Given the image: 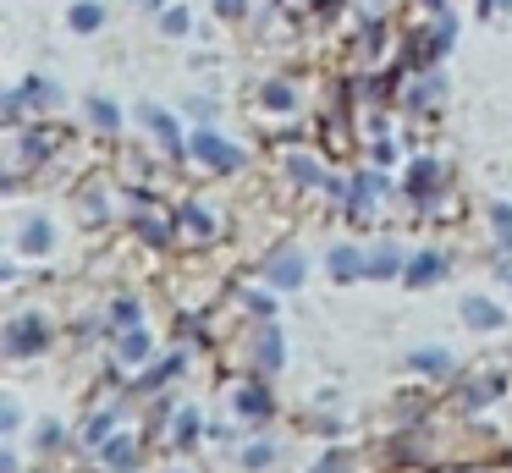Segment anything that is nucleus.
<instances>
[{"label": "nucleus", "mask_w": 512, "mask_h": 473, "mask_svg": "<svg viewBox=\"0 0 512 473\" xmlns=\"http://www.w3.org/2000/svg\"><path fill=\"white\" fill-rule=\"evenodd\" d=\"M468 319H474V325H496V308H490V303H468Z\"/></svg>", "instance_id": "obj_1"}]
</instances>
